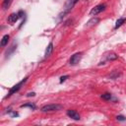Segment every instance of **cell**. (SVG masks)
<instances>
[{
  "label": "cell",
  "instance_id": "6da1fadb",
  "mask_svg": "<svg viewBox=\"0 0 126 126\" xmlns=\"http://www.w3.org/2000/svg\"><path fill=\"white\" fill-rule=\"evenodd\" d=\"M62 108H63V106H62L61 104L51 103V104L43 105L40 110H41L42 112H51V111H58V110H61Z\"/></svg>",
  "mask_w": 126,
  "mask_h": 126
},
{
  "label": "cell",
  "instance_id": "7a4b0ae2",
  "mask_svg": "<svg viewBox=\"0 0 126 126\" xmlns=\"http://www.w3.org/2000/svg\"><path fill=\"white\" fill-rule=\"evenodd\" d=\"M27 81H28V77L24 78V79H23V80H21V81H20L18 84L14 85V86H13V87H12V88L9 90L8 94H7V97H8V96H11V95H12V94H16V93H17V92H18V91H19V90L22 88V86H23V85H24V84H25Z\"/></svg>",
  "mask_w": 126,
  "mask_h": 126
},
{
  "label": "cell",
  "instance_id": "3957f363",
  "mask_svg": "<svg viewBox=\"0 0 126 126\" xmlns=\"http://www.w3.org/2000/svg\"><path fill=\"white\" fill-rule=\"evenodd\" d=\"M79 0H70L68 3H67V5L65 6V8H64V11L62 12V13H60L59 14V18H63L65 15H67L72 9H73V7L75 6V4L78 2Z\"/></svg>",
  "mask_w": 126,
  "mask_h": 126
},
{
  "label": "cell",
  "instance_id": "277c9868",
  "mask_svg": "<svg viewBox=\"0 0 126 126\" xmlns=\"http://www.w3.org/2000/svg\"><path fill=\"white\" fill-rule=\"evenodd\" d=\"M105 8H106V5H105V4H98V5L94 6V7L90 11V15H91V16H95V15L99 14L100 12L104 11Z\"/></svg>",
  "mask_w": 126,
  "mask_h": 126
},
{
  "label": "cell",
  "instance_id": "5b68a950",
  "mask_svg": "<svg viewBox=\"0 0 126 126\" xmlns=\"http://www.w3.org/2000/svg\"><path fill=\"white\" fill-rule=\"evenodd\" d=\"M81 59H82V52L74 53V54L71 56L70 60H69V64L72 65V66H75V65H77V64L81 61Z\"/></svg>",
  "mask_w": 126,
  "mask_h": 126
},
{
  "label": "cell",
  "instance_id": "8992f818",
  "mask_svg": "<svg viewBox=\"0 0 126 126\" xmlns=\"http://www.w3.org/2000/svg\"><path fill=\"white\" fill-rule=\"evenodd\" d=\"M67 115H68L71 119L76 120V121H78V120H80V119H81L80 114H79L76 110H74V109H69V110H67Z\"/></svg>",
  "mask_w": 126,
  "mask_h": 126
},
{
  "label": "cell",
  "instance_id": "52a82bcc",
  "mask_svg": "<svg viewBox=\"0 0 126 126\" xmlns=\"http://www.w3.org/2000/svg\"><path fill=\"white\" fill-rule=\"evenodd\" d=\"M21 11L19 12V13H12L9 17H8V23H10L11 25L12 24H14V23H16L18 20H19V18H21Z\"/></svg>",
  "mask_w": 126,
  "mask_h": 126
},
{
  "label": "cell",
  "instance_id": "ba28073f",
  "mask_svg": "<svg viewBox=\"0 0 126 126\" xmlns=\"http://www.w3.org/2000/svg\"><path fill=\"white\" fill-rule=\"evenodd\" d=\"M52 51H53V43H52V42H49L48 45H47V47H46V49H45L44 56H45V57L50 56L51 53H52Z\"/></svg>",
  "mask_w": 126,
  "mask_h": 126
},
{
  "label": "cell",
  "instance_id": "9c48e42d",
  "mask_svg": "<svg viewBox=\"0 0 126 126\" xmlns=\"http://www.w3.org/2000/svg\"><path fill=\"white\" fill-rule=\"evenodd\" d=\"M9 39H10V35H9V34H5V35H3L2 39H1V42H0V45H1L2 47L6 46V45L8 44Z\"/></svg>",
  "mask_w": 126,
  "mask_h": 126
},
{
  "label": "cell",
  "instance_id": "30bf717a",
  "mask_svg": "<svg viewBox=\"0 0 126 126\" xmlns=\"http://www.w3.org/2000/svg\"><path fill=\"white\" fill-rule=\"evenodd\" d=\"M99 22V19L98 18H96V17H94V18H92L90 21H88L87 22V27H91V26H94V25H95V24H97Z\"/></svg>",
  "mask_w": 126,
  "mask_h": 126
},
{
  "label": "cell",
  "instance_id": "8fae6325",
  "mask_svg": "<svg viewBox=\"0 0 126 126\" xmlns=\"http://www.w3.org/2000/svg\"><path fill=\"white\" fill-rule=\"evenodd\" d=\"M12 2H13V0H3V2H2L3 10H7L10 7V5L12 4Z\"/></svg>",
  "mask_w": 126,
  "mask_h": 126
},
{
  "label": "cell",
  "instance_id": "7c38bea8",
  "mask_svg": "<svg viewBox=\"0 0 126 126\" xmlns=\"http://www.w3.org/2000/svg\"><path fill=\"white\" fill-rule=\"evenodd\" d=\"M125 21H126V19H125V18H120V19H118V20L116 21V24H115L114 29H118L119 27H121V26L125 23Z\"/></svg>",
  "mask_w": 126,
  "mask_h": 126
},
{
  "label": "cell",
  "instance_id": "4fadbf2b",
  "mask_svg": "<svg viewBox=\"0 0 126 126\" xmlns=\"http://www.w3.org/2000/svg\"><path fill=\"white\" fill-rule=\"evenodd\" d=\"M117 57H118V56H117L115 53H113V52H110V53H108V54L106 55V59H107V60H110V61L117 59Z\"/></svg>",
  "mask_w": 126,
  "mask_h": 126
},
{
  "label": "cell",
  "instance_id": "5bb4252c",
  "mask_svg": "<svg viewBox=\"0 0 126 126\" xmlns=\"http://www.w3.org/2000/svg\"><path fill=\"white\" fill-rule=\"evenodd\" d=\"M120 75H121V73H120V72H117V71H113V72H112V73L110 74L109 78H110V79H113V80H114V79H117V78H118V77H119Z\"/></svg>",
  "mask_w": 126,
  "mask_h": 126
},
{
  "label": "cell",
  "instance_id": "9a60e30c",
  "mask_svg": "<svg viewBox=\"0 0 126 126\" xmlns=\"http://www.w3.org/2000/svg\"><path fill=\"white\" fill-rule=\"evenodd\" d=\"M21 107H30L31 109H35L36 108V106H35V104H33V103H32V102H30V103H26V104H22L21 105Z\"/></svg>",
  "mask_w": 126,
  "mask_h": 126
},
{
  "label": "cell",
  "instance_id": "2e32d148",
  "mask_svg": "<svg viewBox=\"0 0 126 126\" xmlns=\"http://www.w3.org/2000/svg\"><path fill=\"white\" fill-rule=\"evenodd\" d=\"M101 98L104 99V100H109V99H111V94L104 93L103 94H101Z\"/></svg>",
  "mask_w": 126,
  "mask_h": 126
},
{
  "label": "cell",
  "instance_id": "e0dca14e",
  "mask_svg": "<svg viewBox=\"0 0 126 126\" xmlns=\"http://www.w3.org/2000/svg\"><path fill=\"white\" fill-rule=\"evenodd\" d=\"M116 120L118 121H126V117L123 115H117L116 116Z\"/></svg>",
  "mask_w": 126,
  "mask_h": 126
},
{
  "label": "cell",
  "instance_id": "ac0fdd59",
  "mask_svg": "<svg viewBox=\"0 0 126 126\" xmlns=\"http://www.w3.org/2000/svg\"><path fill=\"white\" fill-rule=\"evenodd\" d=\"M69 78V76L68 75H65V76H62V77H60V83H63V82H65L67 79Z\"/></svg>",
  "mask_w": 126,
  "mask_h": 126
},
{
  "label": "cell",
  "instance_id": "d6986e66",
  "mask_svg": "<svg viewBox=\"0 0 126 126\" xmlns=\"http://www.w3.org/2000/svg\"><path fill=\"white\" fill-rule=\"evenodd\" d=\"M11 116H12V117H16V116H19V113H18V112H12V113H11Z\"/></svg>",
  "mask_w": 126,
  "mask_h": 126
},
{
  "label": "cell",
  "instance_id": "ffe728a7",
  "mask_svg": "<svg viewBox=\"0 0 126 126\" xmlns=\"http://www.w3.org/2000/svg\"><path fill=\"white\" fill-rule=\"evenodd\" d=\"M35 94L34 93H30V94H28V96H33Z\"/></svg>",
  "mask_w": 126,
  "mask_h": 126
}]
</instances>
